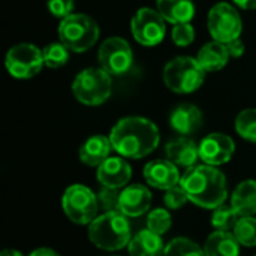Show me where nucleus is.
<instances>
[{
  "label": "nucleus",
  "instance_id": "f257e3e1",
  "mask_svg": "<svg viewBox=\"0 0 256 256\" xmlns=\"http://www.w3.org/2000/svg\"><path fill=\"white\" fill-rule=\"evenodd\" d=\"M112 148L123 158L141 159L153 153L160 141L158 126L144 117H124L111 129Z\"/></svg>",
  "mask_w": 256,
  "mask_h": 256
},
{
  "label": "nucleus",
  "instance_id": "c9c22d12",
  "mask_svg": "<svg viewBox=\"0 0 256 256\" xmlns=\"http://www.w3.org/2000/svg\"><path fill=\"white\" fill-rule=\"evenodd\" d=\"M28 256H60L56 250L48 249V248H39L36 250H33Z\"/></svg>",
  "mask_w": 256,
  "mask_h": 256
},
{
  "label": "nucleus",
  "instance_id": "c756f323",
  "mask_svg": "<svg viewBox=\"0 0 256 256\" xmlns=\"http://www.w3.org/2000/svg\"><path fill=\"white\" fill-rule=\"evenodd\" d=\"M120 194H122L120 189L102 186L100 190L98 192L99 207L105 213H108V212H118V207H120Z\"/></svg>",
  "mask_w": 256,
  "mask_h": 256
},
{
  "label": "nucleus",
  "instance_id": "cd10ccee",
  "mask_svg": "<svg viewBox=\"0 0 256 256\" xmlns=\"http://www.w3.org/2000/svg\"><path fill=\"white\" fill-rule=\"evenodd\" d=\"M44 63L51 69H58L64 66L69 60V50L62 42H54L42 50Z\"/></svg>",
  "mask_w": 256,
  "mask_h": 256
},
{
  "label": "nucleus",
  "instance_id": "f8f14e48",
  "mask_svg": "<svg viewBox=\"0 0 256 256\" xmlns=\"http://www.w3.org/2000/svg\"><path fill=\"white\" fill-rule=\"evenodd\" d=\"M234 152V140L225 134H210L200 142V159L207 165H224L232 159Z\"/></svg>",
  "mask_w": 256,
  "mask_h": 256
},
{
  "label": "nucleus",
  "instance_id": "1a4fd4ad",
  "mask_svg": "<svg viewBox=\"0 0 256 256\" xmlns=\"http://www.w3.org/2000/svg\"><path fill=\"white\" fill-rule=\"evenodd\" d=\"M8 72L18 80L33 78L45 66L42 51L33 44L14 45L4 58Z\"/></svg>",
  "mask_w": 256,
  "mask_h": 256
},
{
  "label": "nucleus",
  "instance_id": "20e7f679",
  "mask_svg": "<svg viewBox=\"0 0 256 256\" xmlns=\"http://www.w3.org/2000/svg\"><path fill=\"white\" fill-rule=\"evenodd\" d=\"M206 80V70L200 62L189 56H180L164 68V82L174 93L188 94L198 90Z\"/></svg>",
  "mask_w": 256,
  "mask_h": 256
},
{
  "label": "nucleus",
  "instance_id": "423d86ee",
  "mask_svg": "<svg viewBox=\"0 0 256 256\" xmlns=\"http://www.w3.org/2000/svg\"><path fill=\"white\" fill-rule=\"evenodd\" d=\"M111 90V75L102 68H87L81 70L72 82L74 96L87 106L102 105L110 99Z\"/></svg>",
  "mask_w": 256,
  "mask_h": 256
},
{
  "label": "nucleus",
  "instance_id": "6ab92c4d",
  "mask_svg": "<svg viewBox=\"0 0 256 256\" xmlns=\"http://www.w3.org/2000/svg\"><path fill=\"white\" fill-rule=\"evenodd\" d=\"M128 252L129 256H164L165 246L162 236L154 234L150 230H142L132 237Z\"/></svg>",
  "mask_w": 256,
  "mask_h": 256
},
{
  "label": "nucleus",
  "instance_id": "a211bd4d",
  "mask_svg": "<svg viewBox=\"0 0 256 256\" xmlns=\"http://www.w3.org/2000/svg\"><path fill=\"white\" fill-rule=\"evenodd\" d=\"M112 144L108 136L94 135L90 136L80 148V160L87 166H99L104 164L111 153Z\"/></svg>",
  "mask_w": 256,
  "mask_h": 256
},
{
  "label": "nucleus",
  "instance_id": "39448f33",
  "mask_svg": "<svg viewBox=\"0 0 256 256\" xmlns=\"http://www.w3.org/2000/svg\"><path fill=\"white\" fill-rule=\"evenodd\" d=\"M98 22L84 14H72L62 20L58 26L60 42L72 52L88 51L99 39Z\"/></svg>",
  "mask_w": 256,
  "mask_h": 256
},
{
  "label": "nucleus",
  "instance_id": "ddd939ff",
  "mask_svg": "<svg viewBox=\"0 0 256 256\" xmlns=\"http://www.w3.org/2000/svg\"><path fill=\"white\" fill-rule=\"evenodd\" d=\"M144 178L146 182L156 189L168 190L177 184H180V172L177 165H174L171 160H152L144 166Z\"/></svg>",
  "mask_w": 256,
  "mask_h": 256
},
{
  "label": "nucleus",
  "instance_id": "5701e85b",
  "mask_svg": "<svg viewBox=\"0 0 256 256\" xmlns=\"http://www.w3.org/2000/svg\"><path fill=\"white\" fill-rule=\"evenodd\" d=\"M231 206L240 218L256 214V180L242 182L231 196Z\"/></svg>",
  "mask_w": 256,
  "mask_h": 256
},
{
  "label": "nucleus",
  "instance_id": "4468645a",
  "mask_svg": "<svg viewBox=\"0 0 256 256\" xmlns=\"http://www.w3.org/2000/svg\"><path fill=\"white\" fill-rule=\"evenodd\" d=\"M98 182L102 186L122 189L132 177V168L123 158H108L98 166Z\"/></svg>",
  "mask_w": 256,
  "mask_h": 256
},
{
  "label": "nucleus",
  "instance_id": "2eb2a0df",
  "mask_svg": "<svg viewBox=\"0 0 256 256\" xmlns=\"http://www.w3.org/2000/svg\"><path fill=\"white\" fill-rule=\"evenodd\" d=\"M152 206V192L142 184H132L122 190L118 210L128 218H140Z\"/></svg>",
  "mask_w": 256,
  "mask_h": 256
},
{
  "label": "nucleus",
  "instance_id": "9d476101",
  "mask_svg": "<svg viewBox=\"0 0 256 256\" xmlns=\"http://www.w3.org/2000/svg\"><path fill=\"white\" fill-rule=\"evenodd\" d=\"M98 58L100 63V68L108 72L110 75H124L129 72L134 63V54L132 48L128 44L126 39L112 36L102 42L99 46Z\"/></svg>",
  "mask_w": 256,
  "mask_h": 256
},
{
  "label": "nucleus",
  "instance_id": "aec40b11",
  "mask_svg": "<svg viewBox=\"0 0 256 256\" xmlns=\"http://www.w3.org/2000/svg\"><path fill=\"white\" fill-rule=\"evenodd\" d=\"M230 57L231 56L225 44L212 40L198 51L196 60L200 62V64L206 72H218L226 66Z\"/></svg>",
  "mask_w": 256,
  "mask_h": 256
},
{
  "label": "nucleus",
  "instance_id": "f704fd0d",
  "mask_svg": "<svg viewBox=\"0 0 256 256\" xmlns=\"http://www.w3.org/2000/svg\"><path fill=\"white\" fill-rule=\"evenodd\" d=\"M238 8L244 9V10H252L256 9V0H232Z\"/></svg>",
  "mask_w": 256,
  "mask_h": 256
},
{
  "label": "nucleus",
  "instance_id": "b1692460",
  "mask_svg": "<svg viewBox=\"0 0 256 256\" xmlns=\"http://www.w3.org/2000/svg\"><path fill=\"white\" fill-rule=\"evenodd\" d=\"M232 234L238 240L242 246L246 248H255L256 246V218L254 216H244L240 218L236 224Z\"/></svg>",
  "mask_w": 256,
  "mask_h": 256
},
{
  "label": "nucleus",
  "instance_id": "c85d7f7f",
  "mask_svg": "<svg viewBox=\"0 0 256 256\" xmlns=\"http://www.w3.org/2000/svg\"><path fill=\"white\" fill-rule=\"evenodd\" d=\"M171 228V214L165 208H154L147 216V230L154 234H165Z\"/></svg>",
  "mask_w": 256,
  "mask_h": 256
},
{
  "label": "nucleus",
  "instance_id": "bb28decb",
  "mask_svg": "<svg viewBox=\"0 0 256 256\" xmlns=\"http://www.w3.org/2000/svg\"><path fill=\"white\" fill-rule=\"evenodd\" d=\"M237 134L250 142H256V108L243 110L236 118Z\"/></svg>",
  "mask_w": 256,
  "mask_h": 256
},
{
  "label": "nucleus",
  "instance_id": "f03ea898",
  "mask_svg": "<svg viewBox=\"0 0 256 256\" xmlns=\"http://www.w3.org/2000/svg\"><path fill=\"white\" fill-rule=\"evenodd\" d=\"M189 201L198 207L214 210L228 198L226 178L220 170L213 165H194L186 170L180 180Z\"/></svg>",
  "mask_w": 256,
  "mask_h": 256
},
{
  "label": "nucleus",
  "instance_id": "dca6fc26",
  "mask_svg": "<svg viewBox=\"0 0 256 256\" xmlns=\"http://www.w3.org/2000/svg\"><path fill=\"white\" fill-rule=\"evenodd\" d=\"M170 124L178 135L189 136L201 128L202 112L192 104H180L170 114Z\"/></svg>",
  "mask_w": 256,
  "mask_h": 256
},
{
  "label": "nucleus",
  "instance_id": "f3484780",
  "mask_svg": "<svg viewBox=\"0 0 256 256\" xmlns=\"http://www.w3.org/2000/svg\"><path fill=\"white\" fill-rule=\"evenodd\" d=\"M165 153L168 160H171L174 165L190 168L200 158V146H196L195 141L188 136H180L166 144Z\"/></svg>",
  "mask_w": 256,
  "mask_h": 256
},
{
  "label": "nucleus",
  "instance_id": "7c9ffc66",
  "mask_svg": "<svg viewBox=\"0 0 256 256\" xmlns=\"http://www.w3.org/2000/svg\"><path fill=\"white\" fill-rule=\"evenodd\" d=\"M172 42L177 46H188L194 42L195 39V28L190 22H182L176 24L171 32Z\"/></svg>",
  "mask_w": 256,
  "mask_h": 256
},
{
  "label": "nucleus",
  "instance_id": "2f4dec72",
  "mask_svg": "<svg viewBox=\"0 0 256 256\" xmlns=\"http://www.w3.org/2000/svg\"><path fill=\"white\" fill-rule=\"evenodd\" d=\"M188 201H189L188 194L184 192V189L182 188V184H177V186L165 190L164 202H165V206L170 210H178V208L184 207Z\"/></svg>",
  "mask_w": 256,
  "mask_h": 256
},
{
  "label": "nucleus",
  "instance_id": "9b49d317",
  "mask_svg": "<svg viewBox=\"0 0 256 256\" xmlns=\"http://www.w3.org/2000/svg\"><path fill=\"white\" fill-rule=\"evenodd\" d=\"M165 18L152 8H141L130 21V30L135 40L144 46L159 45L166 33Z\"/></svg>",
  "mask_w": 256,
  "mask_h": 256
},
{
  "label": "nucleus",
  "instance_id": "7ed1b4c3",
  "mask_svg": "<svg viewBox=\"0 0 256 256\" xmlns=\"http://www.w3.org/2000/svg\"><path fill=\"white\" fill-rule=\"evenodd\" d=\"M88 238L96 248L108 252L120 250L129 246L132 234L128 216L120 210L98 216L88 225Z\"/></svg>",
  "mask_w": 256,
  "mask_h": 256
},
{
  "label": "nucleus",
  "instance_id": "e433bc0d",
  "mask_svg": "<svg viewBox=\"0 0 256 256\" xmlns=\"http://www.w3.org/2000/svg\"><path fill=\"white\" fill-rule=\"evenodd\" d=\"M0 256H24V255H22L21 252L15 250V249H4Z\"/></svg>",
  "mask_w": 256,
  "mask_h": 256
},
{
  "label": "nucleus",
  "instance_id": "412c9836",
  "mask_svg": "<svg viewBox=\"0 0 256 256\" xmlns=\"http://www.w3.org/2000/svg\"><path fill=\"white\" fill-rule=\"evenodd\" d=\"M159 14L171 24L190 22L195 15V4L192 0H156Z\"/></svg>",
  "mask_w": 256,
  "mask_h": 256
},
{
  "label": "nucleus",
  "instance_id": "473e14b6",
  "mask_svg": "<svg viewBox=\"0 0 256 256\" xmlns=\"http://www.w3.org/2000/svg\"><path fill=\"white\" fill-rule=\"evenodd\" d=\"M46 6L48 10L57 16V18H66L69 15H72L74 10V0H46Z\"/></svg>",
  "mask_w": 256,
  "mask_h": 256
},
{
  "label": "nucleus",
  "instance_id": "393cba45",
  "mask_svg": "<svg viewBox=\"0 0 256 256\" xmlns=\"http://www.w3.org/2000/svg\"><path fill=\"white\" fill-rule=\"evenodd\" d=\"M240 216L232 208V206H219L213 210L212 216V225L216 231H232L236 224L238 222Z\"/></svg>",
  "mask_w": 256,
  "mask_h": 256
},
{
  "label": "nucleus",
  "instance_id": "0eeeda50",
  "mask_svg": "<svg viewBox=\"0 0 256 256\" xmlns=\"http://www.w3.org/2000/svg\"><path fill=\"white\" fill-rule=\"evenodd\" d=\"M62 207L69 220L76 225H90L99 213L98 195L84 184L69 186L63 194Z\"/></svg>",
  "mask_w": 256,
  "mask_h": 256
},
{
  "label": "nucleus",
  "instance_id": "72a5a7b5",
  "mask_svg": "<svg viewBox=\"0 0 256 256\" xmlns=\"http://www.w3.org/2000/svg\"><path fill=\"white\" fill-rule=\"evenodd\" d=\"M225 45H226L228 52H230L231 57H236L237 58V57H240V56L244 54V44H243V40L240 38H237V39H234V40H231V42H228Z\"/></svg>",
  "mask_w": 256,
  "mask_h": 256
},
{
  "label": "nucleus",
  "instance_id": "4be33fe9",
  "mask_svg": "<svg viewBox=\"0 0 256 256\" xmlns=\"http://www.w3.org/2000/svg\"><path fill=\"white\" fill-rule=\"evenodd\" d=\"M206 256H238L240 243L230 231H214L204 244Z\"/></svg>",
  "mask_w": 256,
  "mask_h": 256
},
{
  "label": "nucleus",
  "instance_id": "a878e982",
  "mask_svg": "<svg viewBox=\"0 0 256 256\" xmlns=\"http://www.w3.org/2000/svg\"><path fill=\"white\" fill-rule=\"evenodd\" d=\"M164 256H206V252L190 238L177 237L165 246Z\"/></svg>",
  "mask_w": 256,
  "mask_h": 256
},
{
  "label": "nucleus",
  "instance_id": "6e6552de",
  "mask_svg": "<svg viewBox=\"0 0 256 256\" xmlns=\"http://www.w3.org/2000/svg\"><path fill=\"white\" fill-rule=\"evenodd\" d=\"M208 32L213 40L228 44L240 38L243 30V21L238 10L230 3H218L208 12Z\"/></svg>",
  "mask_w": 256,
  "mask_h": 256
}]
</instances>
